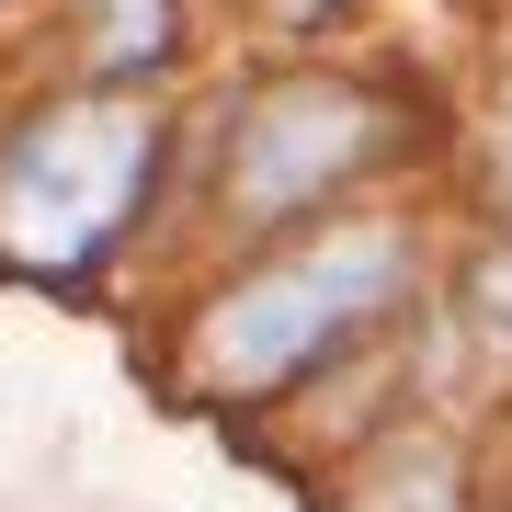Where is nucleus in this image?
<instances>
[{"label":"nucleus","mask_w":512,"mask_h":512,"mask_svg":"<svg viewBox=\"0 0 512 512\" xmlns=\"http://www.w3.org/2000/svg\"><path fill=\"white\" fill-rule=\"evenodd\" d=\"M171 46V0H103V69H148Z\"/></svg>","instance_id":"5"},{"label":"nucleus","mask_w":512,"mask_h":512,"mask_svg":"<svg viewBox=\"0 0 512 512\" xmlns=\"http://www.w3.org/2000/svg\"><path fill=\"white\" fill-rule=\"evenodd\" d=\"M148 171H160V114L148 103H126V92L46 103L35 126L0 148V251L23 274H80L126 228Z\"/></svg>","instance_id":"2"},{"label":"nucleus","mask_w":512,"mask_h":512,"mask_svg":"<svg viewBox=\"0 0 512 512\" xmlns=\"http://www.w3.org/2000/svg\"><path fill=\"white\" fill-rule=\"evenodd\" d=\"M467 308H478V330H490V342L512 353V251H490V262L467 274Z\"/></svg>","instance_id":"6"},{"label":"nucleus","mask_w":512,"mask_h":512,"mask_svg":"<svg viewBox=\"0 0 512 512\" xmlns=\"http://www.w3.org/2000/svg\"><path fill=\"white\" fill-rule=\"evenodd\" d=\"M501 194H512V126H501Z\"/></svg>","instance_id":"7"},{"label":"nucleus","mask_w":512,"mask_h":512,"mask_svg":"<svg viewBox=\"0 0 512 512\" xmlns=\"http://www.w3.org/2000/svg\"><path fill=\"white\" fill-rule=\"evenodd\" d=\"M353 512H456V467L433 444H387V456L353 478Z\"/></svg>","instance_id":"4"},{"label":"nucleus","mask_w":512,"mask_h":512,"mask_svg":"<svg viewBox=\"0 0 512 512\" xmlns=\"http://www.w3.org/2000/svg\"><path fill=\"white\" fill-rule=\"evenodd\" d=\"M399 285H410V239L399 228H330L319 251L228 285L217 308L194 319V376L217 387V399H262V387L308 376L319 353H342Z\"/></svg>","instance_id":"1"},{"label":"nucleus","mask_w":512,"mask_h":512,"mask_svg":"<svg viewBox=\"0 0 512 512\" xmlns=\"http://www.w3.org/2000/svg\"><path fill=\"white\" fill-rule=\"evenodd\" d=\"M387 137V103L353 92V80H285L239 114V148H228V194L239 217H296L319 205L342 171H365Z\"/></svg>","instance_id":"3"},{"label":"nucleus","mask_w":512,"mask_h":512,"mask_svg":"<svg viewBox=\"0 0 512 512\" xmlns=\"http://www.w3.org/2000/svg\"><path fill=\"white\" fill-rule=\"evenodd\" d=\"M285 12H330V0H285Z\"/></svg>","instance_id":"8"}]
</instances>
